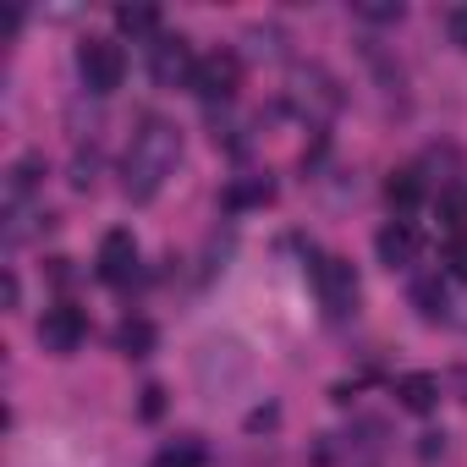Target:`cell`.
<instances>
[{"mask_svg": "<svg viewBox=\"0 0 467 467\" xmlns=\"http://www.w3.org/2000/svg\"><path fill=\"white\" fill-rule=\"evenodd\" d=\"M116 28L127 39H160V6H116Z\"/></svg>", "mask_w": 467, "mask_h": 467, "instance_id": "11", "label": "cell"}, {"mask_svg": "<svg viewBox=\"0 0 467 467\" xmlns=\"http://www.w3.org/2000/svg\"><path fill=\"white\" fill-rule=\"evenodd\" d=\"M385 198H390V209H412V203L423 198V182H418V171H396V176L385 182Z\"/></svg>", "mask_w": 467, "mask_h": 467, "instance_id": "13", "label": "cell"}, {"mask_svg": "<svg viewBox=\"0 0 467 467\" xmlns=\"http://www.w3.org/2000/svg\"><path fill=\"white\" fill-rule=\"evenodd\" d=\"M176 165H182V132H176V121H165V116H143V127L132 132V143H127V160H121V187H127V198L132 203H154L160 192H165V182L176 176Z\"/></svg>", "mask_w": 467, "mask_h": 467, "instance_id": "1", "label": "cell"}, {"mask_svg": "<svg viewBox=\"0 0 467 467\" xmlns=\"http://www.w3.org/2000/svg\"><path fill=\"white\" fill-rule=\"evenodd\" d=\"M314 292H319V303H325V314H330V319H347V314H358V297H363V286H358V270H352L347 259H336V254L314 259Z\"/></svg>", "mask_w": 467, "mask_h": 467, "instance_id": "3", "label": "cell"}, {"mask_svg": "<svg viewBox=\"0 0 467 467\" xmlns=\"http://www.w3.org/2000/svg\"><path fill=\"white\" fill-rule=\"evenodd\" d=\"M412 303L423 319H445V281H418L412 286Z\"/></svg>", "mask_w": 467, "mask_h": 467, "instance_id": "15", "label": "cell"}, {"mask_svg": "<svg viewBox=\"0 0 467 467\" xmlns=\"http://www.w3.org/2000/svg\"><path fill=\"white\" fill-rule=\"evenodd\" d=\"M237 83H243V67H237V56H231V50H214V56H198V67H192V94L198 99H231V94H237Z\"/></svg>", "mask_w": 467, "mask_h": 467, "instance_id": "6", "label": "cell"}, {"mask_svg": "<svg viewBox=\"0 0 467 467\" xmlns=\"http://www.w3.org/2000/svg\"><path fill=\"white\" fill-rule=\"evenodd\" d=\"M94 275L105 286H132L138 281V243H132V231H105L99 259H94Z\"/></svg>", "mask_w": 467, "mask_h": 467, "instance_id": "7", "label": "cell"}, {"mask_svg": "<svg viewBox=\"0 0 467 467\" xmlns=\"http://www.w3.org/2000/svg\"><path fill=\"white\" fill-rule=\"evenodd\" d=\"M358 17H374V23H401V6H374V0H368V6H358Z\"/></svg>", "mask_w": 467, "mask_h": 467, "instance_id": "19", "label": "cell"}, {"mask_svg": "<svg viewBox=\"0 0 467 467\" xmlns=\"http://www.w3.org/2000/svg\"><path fill=\"white\" fill-rule=\"evenodd\" d=\"M418 248H423V237H418L412 220H390L379 237H374V254H379L385 270H407V265L418 259Z\"/></svg>", "mask_w": 467, "mask_h": 467, "instance_id": "9", "label": "cell"}, {"mask_svg": "<svg viewBox=\"0 0 467 467\" xmlns=\"http://www.w3.org/2000/svg\"><path fill=\"white\" fill-rule=\"evenodd\" d=\"M160 412H165V390L149 385V390H143V418H160Z\"/></svg>", "mask_w": 467, "mask_h": 467, "instance_id": "20", "label": "cell"}, {"mask_svg": "<svg viewBox=\"0 0 467 467\" xmlns=\"http://www.w3.org/2000/svg\"><path fill=\"white\" fill-rule=\"evenodd\" d=\"M83 341H88V314H83L78 303H56V308H45V319H39V347H45V352L72 358Z\"/></svg>", "mask_w": 467, "mask_h": 467, "instance_id": "4", "label": "cell"}, {"mask_svg": "<svg viewBox=\"0 0 467 467\" xmlns=\"http://www.w3.org/2000/svg\"><path fill=\"white\" fill-rule=\"evenodd\" d=\"M78 78L88 94H116L127 78V50L116 39H83L78 45Z\"/></svg>", "mask_w": 467, "mask_h": 467, "instance_id": "2", "label": "cell"}, {"mask_svg": "<svg viewBox=\"0 0 467 467\" xmlns=\"http://www.w3.org/2000/svg\"><path fill=\"white\" fill-rule=\"evenodd\" d=\"M192 50H187V39H154L149 45V72H154V83H165V88H176V83H192Z\"/></svg>", "mask_w": 467, "mask_h": 467, "instance_id": "8", "label": "cell"}, {"mask_svg": "<svg viewBox=\"0 0 467 467\" xmlns=\"http://www.w3.org/2000/svg\"><path fill=\"white\" fill-rule=\"evenodd\" d=\"M445 270H451L456 281H467V237H456V243L445 248Z\"/></svg>", "mask_w": 467, "mask_h": 467, "instance_id": "17", "label": "cell"}, {"mask_svg": "<svg viewBox=\"0 0 467 467\" xmlns=\"http://www.w3.org/2000/svg\"><path fill=\"white\" fill-rule=\"evenodd\" d=\"M396 401H401L407 412H434L440 379H434V374H401V379H396Z\"/></svg>", "mask_w": 467, "mask_h": 467, "instance_id": "10", "label": "cell"}, {"mask_svg": "<svg viewBox=\"0 0 467 467\" xmlns=\"http://www.w3.org/2000/svg\"><path fill=\"white\" fill-rule=\"evenodd\" d=\"M116 341H121V352H132V358H143V352L154 347V325H149V319H127V325L116 330Z\"/></svg>", "mask_w": 467, "mask_h": 467, "instance_id": "16", "label": "cell"}, {"mask_svg": "<svg viewBox=\"0 0 467 467\" xmlns=\"http://www.w3.org/2000/svg\"><path fill=\"white\" fill-rule=\"evenodd\" d=\"M203 462H209V451L198 440H176V445H165L154 456V467H203Z\"/></svg>", "mask_w": 467, "mask_h": 467, "instance_id": "14", "label": "cell"}, {"mask_svg": "<svg viewBox=\"0 0 467 467\" xmlns=\"http://www.w3.org/2000/svg\"><path fill=\"white\" fill-rule=\"evenodd\" d=\"M445 34H451V45H456V50H467V6H456V12L445 17Z\"/></svg>", "mask_w": 467, "mask_h": 467, "instance_id": "18", "label": "cell"}, {"mask_svg": "<svg viewBox=\"0 0 467 467\" xmlns=\"http://www.w3.org/2000/svg\"><path fill=\"white\" fill-rule=\"evenodd\" d=\"M292 105H297L308 121H330V116L341 110V88H336L330 72H319V67H297V78H292Z\"/></svg>", "mask_w": 467, "mask_h": 467, "instance_id": "5", "label": "cell"}, {"mask_svg": "<svg viewBox=\"0 0 467 467\" xmlns=\"http://www.w3.org/2000/svg\"><path fill=\"white\" fill-rule=\"evenodd\" d=\"M275 198V182L270 176H254V182H237V187H225V209H259Z\"/></svg>", "mask_w": 467, "mask_h": 467, "instance_id": "12", "label": "cell"}]
</instances>
